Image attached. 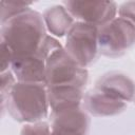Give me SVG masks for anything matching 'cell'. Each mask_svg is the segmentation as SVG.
Wrapping results in <instances>:
<instances>
[{"mask_svg": "<svg viewBox=\"0 0 135 135\" xmlns=\"http://www.w3.org/2000/svg\"><path fill=\"white\" fill-rule=\"evenodd\" d=\"M0 70L1 73L6 72L8 70H11L13 60H14V56L13 53L11 52V50L8 49V46L1 41V46H0Z\"/></svg>", "mask_w": 135, "mask_h": 135, "instance_id": "cell-16", "label": "cell"}, {"mask_svg": "<svg viewBox=\"0 0 135 135\" xmlns=\"http://www.w3.org/2000/svg\"><path fill=\"white\" fill-rule=\"evenodd\" d=\"M11 70L19 82L45 84V59L38 54L14 59Z\"/></svg>", "mask_w": 135, "mask_h": 135, "instance_id": "cell-9", "label": "cell"}, {"mask_svg": "<svg viewBox=\"0 0 135 135\" xmlns=\"http://www.w3.org/2000/svg\"><path fill=\"white\" fill-rule=\"evenodd\" d=\"M47 88V86H46ZM51 114L80 107L83 100V89L73 85H58L47 88Z\"/></svg>", "mask_w": 135, "mask_h": 135, "instance_id": "cell-11", "label": "cell"}, {"mask_svg": "<svg viewBox=\"0 0 135 135\" xmlns=\"http://www.w3.org/2000/svg\"><path fill=\"white\" fill-rule=\"evenodd\" d=\"M95 89L118 100L128 102L135 97V83L127 75L111 72L102 75L97 81Z\"/></svg>", "mask_w": 135, "mask_h": 135, "instance_id": "cell-8", "label": "cell"}, {"mask_svg": "<svg viewBox=\"0 0 135 135\" xmlns=\"http://www.w3.org/2000/svg\"><path fill=\"white\" fill-rule=\"evenodd\" d=\"M51 135H88L90 118L81 107L51 114Z\"/></svg>", "mask_w": 135, "mask_h": 135, "instance_id": "cell-7", "label": "cell"}, {"mask_svg": "<svg viewBox=\"0 0 135 135\" xmlns=\"http://www.w3.org/2000/svg\"><path fill=\"white\" fill-rule=\"evenodd\" d=\"M84 110L96 117L114 116L123 112L127 102L113 98L96 89L86 93L83 97Z\"/></svg>", "mask_w": 135, "mask_h": 135, "instance_id": "cell-10", "label": "cell"}, {"mask_svg": "<svg viewBox=\"0 0 135 135\" xmlns=\"http://www.w3.org/2000/svg\"><path fill=\"white\" fill-rule=\"evenodd\" d=\"M0 36L16 59L36 55L47 35L42 15L30 8L2 23Z\"/></svg>", "mask_w": 135, "mask_h": 135, "instance_id": "cell-1", "label": "cell"}, {"mask_svg": "<svg viewBox=\"0 0 135 135\" xmlns=\"http://www.w3.org/2000/svg\"><path fill=\"white\" fill-rule=\"evenodd\" d=\"M16 77L12 70L1 73L0 75V93H1V109L4 108L7 97L16 83Z\"/></svg>", "mask_w": 135, "mask_h": 135, "instance_id": "cell-14", "label": "cell"}, {"mask_svg": "<svg viewBox=\"0 0 135 135\" xmlns=\"http://www.w3.org/2000/svg\"><path fill=\"white\" fill-rule=\"evenodd\" d=\"M118 16L135 25V1H128L118 7Z\"/></svg>", "mask_w": 135, "mask_h": 135, "instance_id": "cell-17", "label": "cell"}, {"mask_svg": "<svg viewBox=\"0 0 135 135\" xmlns=\"http://www.w3.org/2000/svg\"><path fill=\"white\" fill-rule=\"evenodd\" d=\"M5 107L17 121L26 123L41 121L47 116L50 110L47 88L44 83L17 81L7 97Z\"/></svg>", "mask_w": 135, "mask_h": 135, "instance_id": "cell-2", "label": "cell"}, {"mask_svg": "<svg viewBox=\"0 0 135 135\" xmlns=\"http://www.w3.org/2000/svg\"><path fill=\"white\" fill-rule=\"evenodd\" d=\"M135 44V25L121 17H116L98 28L99 53L108 57H118Z\"/></svg>", "mask_w": 135, "mask_h": 135, "instance_id": "cell-4", "label": "cell"}, {"mask_svg": "<svg viewBox=\"0 0 135 135\" xmlns=\"http://www.w3.org/2000/svg\"><path fill=\"white\" fill-rule=\"evenodd\" d=\"M46 30L55 37L66 36L73 24L76 22L64 5H53L46 8L42 15Z\"/></svg>", "mask_w": 135, "mask_h": 135, "instance_id": "cell-12", "label": "cell"}, {"mask_svg": "<svg viewBox=\"0 0 135 135\" xmlns=\"http://www.w3.org/2000/svg\"><path fill=\"white\" fill-rule=\"evenodd\" d=\"M20 135H51V127L46 121L26 123L21 129Z\"/></svg>", "mask_w": 135, "mask_h": 135, "instance_id": "cell-15", "label": "cell"}, {"mask_svg": "<svg viewBox=\"0 0 135 135\" xmlns=\"http://www.w3.org/2000/svg\"><path fill=\"white\" fill-rule=\"evenodd\" d=\"M45 85H73L84 89L89 73L88 70L79 65L64 50L60 47L51 53L45 60Z\"/></svg>", "mask_w": 135, "mask_h": 135, "instance_id": "cell-3", "label": "cell"}, {"mask_svg": "<svg viewBox=\"0 0 135 135\" xmlns=\"http://www.w3.org/2000/svg\"><path fill=\"white\" fill-rule=\"evenodd\" d=\"M0 6H1V24H2L7 20L28 11L31 8V3L1 1Z\"/></svg>", "mask_w": 135, "mask_h": 135, "instance_id": "cell-13", "label": "cell"}, {"mask_svg": "<svg viewBox=\"0 0 135 135\" xmlns=\"http://www.w3.org/2000/svg\"><path fill=\"white\" fill-rule=\"evenodd\" d=\"M63 5L74 19L98 28L116 18L118 13L114 1H64Z\"/></svg>", "mask_w": 135, "mask_h": 135, "instance_id": "cell-6", "label": "cell"}, {"mask_svg": "<svg viewBox=\"0 0 135 135\" xmlns=\"http://www.w3.org/2000/svg\"><path fill=\"white\" fill-rule=\"evenodd\" d=\"M64 50L79 65L86 68L99 52L98 27L76 21L66 35Z\"/></svg>", "mask_w": 135, "mask_h": 135, "instance_id": "cell-5", "label": "cell"}, {"mask_svg": "<svg viewBox=\"0 0 135 135\" xmlns=\"http://www.w3.org/2000/svg\"><path fill=\"white\" fill-rule=\"evenodd\" d=\"M134 99H135V97H134Z\"/></svg>", "mask_w": 135, "mask_h": 135, "instance_id": "cell-18", "label": "cell"}]
</instances>
